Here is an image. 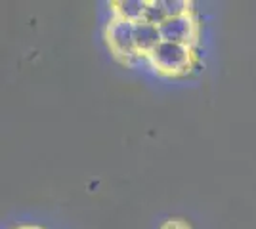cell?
<instances>
[{
	"label": "cell",
	"mask_w": 256,
	"mask_h": 229,
	"mask_svg": "<svg viewBox=\"0 0 256 229\" xmlns=\"http://www.w3.org/2000/svg\"><path fill=\"white\" fill-rule=\"evenodd\" d=\"M157 229H193V226L190 220L182 218V216H170V218L162 220Z\"/></svg>",
	"instance_id": "6da1fadb"
},
{
	"label": "cell",
	"mask_w": 256,
	"mask_h": 229,
	"mask_svg": "<svg viewBox=\"0 0 256 229\" xmlns=\"http://www.w3.org/2000/svg\"><path fill=\"white\" fill-rule=\"evenodd\" d=\"M10 229H50L42 226V224H34V222H27V224H18V226H14Z\"/></svg>",
	"instance_id": "7a4b0ae2"
}]
</instances>
